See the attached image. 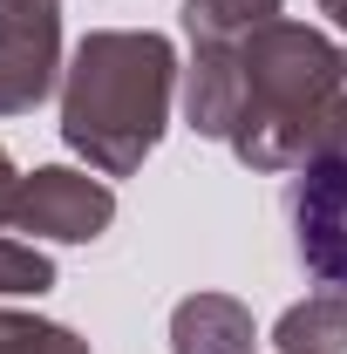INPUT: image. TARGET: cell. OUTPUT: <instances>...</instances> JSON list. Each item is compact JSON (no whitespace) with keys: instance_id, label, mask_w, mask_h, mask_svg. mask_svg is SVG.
<instances>
[{"instance_id":"obj_1","label":"cell","mask_w":347,"mask_h":354,"mask_svg":"<svg viewBox=\"0 0 347 354\" xmlns=\"http://www.w3.org/2000/svg\"><path fill=\"white\" fill-rule=\"evenodd\" d=\"M347 102V55L300 21H265L238 41L232 150L252 171H300Z\"/></svg>"},{"instance_id":"obj_2","label":"cell","mask_w":347,"mask_h":354,"mask_svg":"<svg viewBox=\"0 0 347 354\" xmlns=\"http://www.w3.org/2000/svg\"><path fill=\"white\" fill-rule=\"evenodd\" d=\"M177 55L150 28H102L75 48L62 82V143L82 150L88 171L130 177L171 123Z\"/></svg>"},{"instance_id":"obj_3","label":"cell","mask_w":347,"mask_h":354,"mask_svg":"<svg viewBox=\"0 0 347 354\" xmlns=\"http://www.w3.org/2000/svg\"><path fill=\"white\" fill-rule=\"evenodd\" d=\"M286 218H293V252L300 266L347 293V102L334 116L327 143L293 171V191H286Z\"/></svg>"},{"instance_id":"obj_4","label":"cell","mask_w":347,"mask_h":354,"mask_svg":"<svg viewBox=\"0 0 347 354\" xmlns=\"http://www.w3.org/2000/svg\"><path fill=\"white\" fill-rule=\"evenodd\" d=\"M109 218H116V191L82 171H35L14 191V225L35 232V239L82 245V239H102Z\"/></svg>"},{"instance_id":"obj_5","label":"cell","mask_w":347,"mask_h":354,"mask_svg":"<svg viewBox=\"0 0 347 354\" xmlns=\"http://www.w3.org/2000/svg\"><path fill=\"white\" fill-rule=\"evenodd\" d=\"M62 68V21L35 14V21H0V116L35 109Z\"/></svg>"},{"instance_id":"obj_6","label":"cell","mask_w":347,"mask_h":354,"mask_svg":"<svg viewBox=\"0 0 347 354\" xmlns=\"http://www.w3.org/2000/svg\"><path fill=\"white\" fill-rule=\"evenodd\" d=\"M252 313L225 293H198L171 313V348L177 354H252Z\"/></svg>"},{"instance_id":"obj_7","label":"cell","mask_w":347,"mask_h":354,"mask_svg":"<svg viewBox=\"0 0 347 354\" xmlns=\"http://www.w3.org/2000/svg\"><path fill=\"white\" fill-rule=\"evenodd\" d=\"M279 354H347V293H313L279 313L272 327Z\"/></svg>"},{"instance_id":"obj_8","label":"cell","mask_w":347,"mask_h":354,"mask_svg":"<svg viewBox=\"0 0 347 354\" xmlns=\"http://www.w3.org/2000/svg\"><path fill=\"white\" fill-rule=\"evenodd\" d=\"M279 21V0H184V28L198 48H218V41H245L252 28Z\"/></svg>"},{"instance_id":"obj_9","label":"cell","mask_w":347,"mask_h":354,"mask_svg":"<svg viewBox=\"0 0 347 354\" xmlns=\"http://www.w3.org/2000/svg\"><path fill=\"white\" fill-rule=\"evenodd\" d=\"M0 354H88L68 327L28 320V313H0Z\"/></svg>"},{"instance_id":"obj_10","label":"cell","mask_w":347,"mask_h":354,"mask_svg":"<svg viewBox=\"0 0 347 354\" xmlns=\"http://www.w3.org/2000/svg\"><path fill=\"white\" fill-rule=\"evenodd\" d=\"M55 286V259L28 239H0V293H48Z\"/></svg>"},{"instance_id":"obj_11","label":"cell","mask_w":347,"mask_h":354,"mask_svg":"<svg viewBox=\"0 0 347 354\" xmlns=\"http://www.w3.org/2000/svg\"><path fill=\"white\" fill-rule=\"evenodd\" d=\"M35 14H55V0H0V21H35Z\"/></svg>"},{"instance_id":"obj_12","label":"cell","mask_w":347,"mask_h":354,"mask_svg":"<svg viewBox=\"0 0 347 354\" xmlns=\"http://www.w3.org/2000/svg\"><path fill=\"white\" fill-rule=\"evenodd\" d=\"M14 191H21V177H14L7 150H0V218H14Z\"/></svg>"},{"instance_id":"obj_13","label":"cell","mask_w":347,"mask_h":354,"mask_svg":"<svg viewBox=\"0 0 347 354\" xmlns=\"http://www.w3.org/2000/svg\"><path fill=\"white\" fill-rule=\"evenodd\" d=\"M320 7H327V14H334V21L347 28V0H320Z\"/></svg>"}]
</instances>
